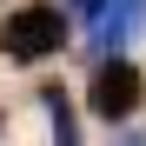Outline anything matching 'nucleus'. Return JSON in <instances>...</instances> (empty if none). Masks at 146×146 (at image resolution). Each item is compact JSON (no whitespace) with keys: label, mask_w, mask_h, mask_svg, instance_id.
I'll list each match as a JSON object with an SVG mask.
<instances>
[{"label":"nucleus","mask_w":146,"mask_h":146,"mask_svg":"<svg viewBox=\"0 0 146 146\" xmlns=\"http://www.w3.org/2000/svg\"><path fill=\"white\" fill-rule=\"evenodd\" d=\"M66 46V20H60V0H20V7L0 13V53L20 60V66H40Z\"/></svg>","instance_id":"1"},{"label":"nucleus","mask_w":146,"mask_h":146,"mask_svg":"<svg viewBox=\"0 0 146 146\" xmlns=\"http://www.w3.org/2000/svg\"><path fill=\"white\" fill-rule=\"evenodd\" d=\"M139 33H146V0H106L86 27V46H93V60H106V53H126Z\"/></svg>","instance_id":"3"},{"label":"nucleus","mask_w":146,"mask_h":146,"mask_svg":"<svg viewBox=\"0 0 146 146\" xmlns=\"http://www.w3.org/2000/svg\"><path fill=\"white\" fill-rule=\"evenodd\" d=\"M40 113L53 119V146H80V126H73V100H66V86L46 80V86H40Z\"/></svg>","instance_id":"4"},{"label":"nucleus","mask_w":146,"mask_h":146,"mask_svg":"<svg viewBox=\"0 0 146 146\" xmlns=\"http://www.w3.org/2000/svg\"><path fill=\"white\" fill-rule=\"evenodd\" d=\"M86 106H93L100 126H126V119L146 106V73H139L126 53L93 60V73H86Z\"/></svg>","instance_id":"2"},{"label":"nucleus","mask_w":146,"mask_h":146,"mask_svg":"<svg viewBox=\"0 0 146 146\" xmlns=\"http://www.w3.org/2000/svg\"><path fill=\"white\" fill-rule=\"evenodd\" d=\"M119 146H146V133H119Z\"/></svg>","instance_id":"6"},{"label":"nucleus","mask_w":146,"mask_h":146,"mask_svg":"<svg viewBox=\"0 0 146 146\" xmlns=\"http://www.w3.org/2000/svg\"><path fill=\"white\" fill-rule=\"evenodd\" d=\"M60 7H73V13H80V20H93V13L106 7V0H60Z\"/></svg>","instance_id":"5"}]
</instances>
